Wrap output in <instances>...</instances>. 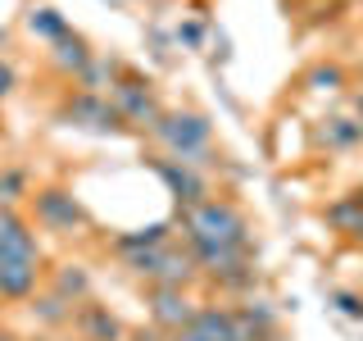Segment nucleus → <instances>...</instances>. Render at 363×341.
<instances>
[{"instance_id":"f257e3e1","label":"nucleus","mask_w":363,"mask_h":341,"mask_svg":"<svg viewBox=\"0 0 363 341\" xmlns=\"http://www.w3.org/2000/svg\"><path fill=\"white\" fill-rule=\"evenodd\" d=\"M182 227H186L191 246H245V214L232 200H200L191 210H182Z\"/></svg>"},{"instance_id":"f03ea898","label":"nucleus","mask_w":363,"mask_h":341,"mask_svg":"<svg viewBox=\"0 0 363 341\" xmlns=\"http://www.w3.org/2000/svg\"><path fill=\"white\" fill-rule=\"evenodd\" d=\"M159 136V146H164L173 159H182V164H200L196 155L209 151L213 141V128L204 114H159V123L150 128Z\"/></svg>"},{"instance_id":"7ed1b4c3","label":"nucleus","mask_w":363,"mask_h":341,"mask_svg":"<svg viewBox=\"0 0 363 341\" xmlns=\"http://www.w3.org/2000/svg\"><path fill=\"white\" fill-rule=\"evenodd\" d=\"M32 214H37V223L45 232H77V227H86L82 200L64 187H41L37 196H32Z\"/></svg>"},{"instance_id":"20e7f679","label":"nucleus","mask_w":363,"mask_h":341,"mask_svg":"<svg viewBox=\"0 0 363 341\" xmlns=\"http://www.w3.org/2000/svg\"><path fill=\"white\" fill-rule=\"evenodd\" d=\"M136 278H150L155 287H182V282L191 278V269H196V259L191 255H182V250L173 246H155V250H141V255H132L128 259Z\"/></svg>"},{"instance_id":"39448f33","label":"nucleus","mask_w":363,"mask_h":341,"mask_svg":"<svg viewBox=\"0 0 363 341\" xmlns=\"http://www.w3.org/2000/svg\"><path fill=\"white\" fill-rule=\"evenodd\" d=\"M64 119L77 123V128H91V132H113L123 123L118 109H113L105 96H96V91H77V96H68Z\"/></svg>"},{"instance_id":"423d86ee","label":"nucleus","mask_w":363,"mask_h":341,"mask_svg":"<svg viewBox=\"0 0 363 341\" xmlns=\"http://www.w3.org/2000/svg\"><path fill=\"white\" fill-rule=\"evenodd\" d=\"M113 109H118V119H128L136 123V128H155L159 123V100H155V91L150 87H141V82H118L113 87V100H109Z\"/></svg>"},{"instance_id":"0eeeda50","label":"nucleus","mask_w":363,"mask_h":341,"mask_svg":"<svg viewBox=\"0 0 363 341\" xmlns=\"http://www.w3.org/2000/svg\"><path fill=\"white\" fill-rule=\"evenodd\" d=\"M150 314L168 332H182V328H191V318H196V305H191V296L182 287H155L150 291Z\"/></svg>"},{"instance_id":"6e6552de","label":"nucleus","mask_w":363,"mask_h":341,"mask_svg":"<svg viewBox=\"0 0 363 341\" xmlns=\"http://www.w3.org/2000/svg\"><path fill=\"white\" fill-rule=\"evenodd\" d=\"M155 168H159V178L173 187V196L186 205H200V200H209V182H204L191 164H182V159H155Z\"/></svg>"},{"instance_id":"1a4fd4ad","label":"nucleus","mask_w":363,"mask_h":341,"mask_svg":"<svg viewBox=\"0 0 363 341\" xmlns=\"http://www.w3.org/2000/svg\"><path fill=\"white\" fill-rule=\"evenodd\" d=\"M37 278H41V259L0 255V296H9V301H23V296H32Z\"/></svg>"},{"instance_id":"9d476101","label":"nucleus","mask_w":363,"mask_h":341,"mask_svg":"<svg viewBox=\"0 0 363 341\" xmlns=\"http://www.w3.org/2000/svg\"><path fill=\"white\" fill-rule=\"evenodd\" d=\"M0 255H18V259H41L37 237L28 232V223L14 210H0Z\"/></svg>"},{"instance_id":"9b49d317","label":"nucleus","mask_w":363,"mask_h":341,"mask_svg":"<svg viewBox=\"0 0 363 341\" xmlns=\"http://www.w3.org/2000/svg\"><path fill=\"white\" fill-rule=\"evenodd\" d=\"M191 328H196L204 341H245L241 337V318L232 310H196Z\"/></svg>"},{"instance_id":"f8f14e48","label":"nucleus","mask_w":363,"mask_h":341,"mask_svg":"<svg viewBox=\"0 0 363 341\" xmlns=\"http://www.w3.org/2000/svg\"><path fill=\"white\" fill-rule=\"evenodd\" d=\"M73 323H77V332H82V341H118L123 337L118 318L109 310H100V305H82V310L73 314Z\"/></svg>"},{"instance_id":"ddd939ff","label":"nucleus","mask_w":363,"mask_h":341,"mask_svg":"<svg viewBox=\"0 0 363 341\" xmlns=\"http://www.w3.org/2000/svg\"><path fill=\"white\" fill-rule=\"evenodd\" d=\"M313 136H318V146H327V151H350V146L363 141V123L359 119H323V128Z\"/></svg>"},{"instance_id":"4468645a","label":"nucleus","mask_w":363,"mask_h":341,"mask_svg":"<svg viewBox=\"0 0 363 341\" xmlns=\"http://www.w3.org/2000/svg\"><path fill=\"white\" fill-rule=\"evenodd\" d=\"M55 64H60L64 73H86V64H91L86 41H82V37H73V32H64V37L55 41Z\"/></svg>"},{"instance_id":"2eb2a0df","label":"nucleus","mask_w":363,"mask_h":341,"mask_svg":"<svg viewBox=\"0 0 363 341\" xmlns=\"http://www.w3.org/2000/svg\"><path fill=\"white\" fill-rule=\"evenodd\" d=\"M86 291H91L86 269L82 264H64L60 278H55V296H60L64 305H77V301H86Z\"/></svg>"},{"instance_id":"dca6fc26","label":"nucleus","mask_w":363,"mask_h":341,"mask_svg":"<svg viewBox=\"0 0 363 341\" xmlns=\"http://www.w3.org/2000/svg\"><path fill=\"white\" fill-rule=\"evenodd\" d=\"M327 223L336 227V232H350V237H363V205L354 196L336 200L332 210H327Z\"/></svg>"},{"instance_id":"f3484780","label":"nucleus","mask_w":363,"mask_h":341,"mask_svg":"<svg viewBox=\"0 0 363 341\" xmlns=\"http://www.w3.org/2000/svg\"><path fill=\"white\" fill-rule=\"evenodd\" d=\"M168 242V227H145V232H123L118 237V242H113V246H118V255H141V250H155V246H164Z\"/></svg>"},{"instance_id":"a211bd4d","label":"nucleus","mask_w":363,"mask_h":341,"mask_svg":"<svg viewBox=\"0 0 363 341\" xmlns=\"http://www.w3.org/2000/svg\"><path fill=\"white\" fill-rule=\"evenodd\" d=\"M28 23H32V32H41V37H50V41H60L64 32H68V23L55 14V9H45V5H41V9H32V18H28Z\"/></svg>"},{"instance_id":"6ab92c4d","label":"nucleus","mask_w":363,"mask_h":341,"mask_svg":"<svg viewBox=\"0 0 363 341\" xmlns=\"http://www.w3.org/2000/svg\"><path fill=\"white\" fill-rule=\"evenodd\" d=\"M23 196H28V178H23L18 168H5V173H0V210H9V205L23 200Z\"/></svg>"},{"instance_id":"aec40b11","label":"nucleus","mask_w":363,"mask_h":341,"mask_svg":"<svg viewBox=\"0 0 363 341\" xmlns=\"http://www.w3.org/2000/svg\"><path fill=\"white\" fill-rule=\"evenodd\" d=\"M309 82H313V87H323V91H332V87H340V82H345V73H340L336 64H318L313 73H309Z\"/></svg>"},{"instance_id":"412c9836","label":"nucleus","mask_w":363,"mask_h":341,"mask_svg":"<svg viewBox=\"0 0 363 341\" xmlns=\"http://www.w3.org/2000/svg\"><path fill=\"white\" fill-rule=\"evenodd\" d=\"M336 301H340V310H345L350 318H363V301H359V296H350V291H340V296H336Z\"/></svg>"},{"instance_id":"4be33fe9","label":"nucleus","mask_w":363,"mask_h":341,"mask_svg":"<svg viewBox=\"0 0 363 341\" xmlns=\"http://www.w3.org/2000/svg\"><path fill=\"white\" fill-rule=\"evenodd\" d=\"M14 82H18V77H14V68H9L5 60H0V100H5L9 91H14Z\"/></svg>"},{"instance_id":"5701e85b","label":"nucleus","mask_w":363,"mask_h":341,"mask_svg":"<svg viewBox=\"0 0 363 341\" xmlns=\"http://www.w3.org/2000/svg\"><path fill=\"white\" fill-rule=\"evenodd\" d=\"M173 341H204L196 328H182V332H173Z\"/></svg>"},{"instance_id":"b1692460","label":"nucleus","mask_w":363,"mask_h":341,"mask_svg":"<svg viewBox=\"0 0 363 341\" xmlns=\"http://www.w3.org/2000/svg\"><path fill=\"white\" fill-rule=\"evenodd\" d=\"M354 114H359V123H363V87H354Z\"/></svg>"},{"instance_id":"393cba45","label":"nucleus","mask_w":363,"mask_h":341,"mask_svg":"<svg viewBox=\"0 0 363 341\" xmlns=\"http://www.w3.org/2000/svg\"><path fill=\"white\" fill-rule=\"evenodd\" d=\"M354 200H359V205H363V187H359V191H354Z\"/></svg>"},{"instance_id":"a878e982","label":"nucleus","mask_w":363,"mask_h":341,"mask_svg":"<svg viewBox=\"0 0 363 341\" xmlns=\"http://www.w3.org/2000/svg\"><path fill=\"white\" fill-rule=\"evenodd\" d=\"M0 341H14V337H5V332H0Z\"/></svg>"}]
</instances>
